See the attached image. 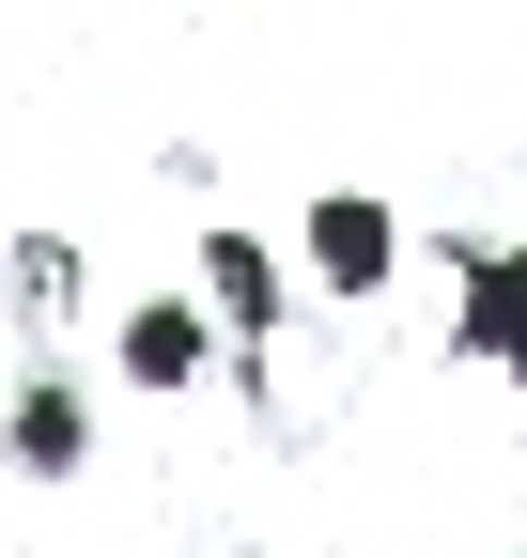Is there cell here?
<instances>
[{
	"mask_svg": "<svg viewBox=\"0 0 527 558\" xmlns=\"http://www.w3.org/2000/svg\"><path fill=\"white\" fill-rule=\"evenodd\" d=\"M186 295H203L218 311V341H233V373H264V357H280V341H295V279H280V248H264V233H203V264H186Z\"/></svg>",
	"mask_w": 527,
	"mask_h": 558,
	"instance_id": "cell-1",
	"label": "cell"
},
{
	"mask_svg": "<svg viewBox=\"0 0 527 558\" xmlns=\"http://www.w3.org/2000/svg\"><path fill=\"white\" fill-rule=\"evenodd\" d=\"M450 341L527 388V233H450Z\"/></svg>",
	"mask_w": 527,
	"mask_h": 558,
	"instance_id": "cell-2",
	"label": "cell"
},
{
	"mask_svg": "<svg viewBox=\"0 0 527 558\" xmlns=\"http://www.w3.org/2000/svg\"><path fill=\"white\" fill-rule=\"evenodd\" d=\"M295 264H310V295H388V279H404V218H388L372 186H326L310 218H295Z\"/></svg>",
	"mask_w": 527,
	"mask_h": 558,
	"instance_id": "cell-3",
	"label": "cell"
},
{
	"mask_svg": "<svg viewBox=\"0 0 527 558\" xmlns=\"http://www.w3.org/2000/svg\"><path fill=\"white\" fill-rule=\"evenodd\" d=\"M0 465H16V481H78V465H94V388L62 373V357L16 373V403H0Z\"/></svg>",
	"mask_w": 527,
	"mask_h": 558,
	"instance_id": "cell-4",
	"label": "cell"
},
{
	"mask_svg": "<svg viewBox=\"0 0 527 558\" xmlns=\"http://www.w3.org/2000/svg\"><path fill=\"white\" fill-rule=\"evenodd\" d=\"M203 357H218V311L186 295V279H156V295L109 326V373H124V388H156V403H171V388H203Z\"/></svg>",
	"mask_w": 527,
	"mask_h": 558,
	"instance_id": "cell-5",
	"label": "cell"
},
{
	"mask_svg": "<svg viewBox=\"0 0 527 558\" xmlns=\"http://www.w3.org/2000/svg\"><path fill=\"white\" fill-rule=\"evenodd\" d=\"M0 279H16L32 326H62V311H78V233H16V264H0Z\"/></svg>",
	"mask_w": 527,
	"mask_h": 558,
	"instance_id": "cell-6",
	"label": "cell"
}]
</instances>
